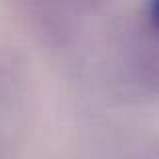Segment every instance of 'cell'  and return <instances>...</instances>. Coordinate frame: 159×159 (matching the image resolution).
<instances>
[{
	"label": "cell",
	"instance_id": "1",
	"mask_svg": "<svg viewBox=\"0 0 159 159\" xmlns=\"http://www.w3.org/2000/svg\"><path fill=\"white\" fill-rule=\"evenodd\" d=\"M149 18H151V24L155 26V30H159V0L151 2V6H149Z\"/></svg>",
	"mask_w": 159,
	"mask_h": 159
}]
</instances>
